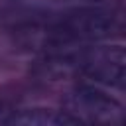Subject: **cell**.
<instances>
[{
    "instance_id": "3",
    "label": "cell",
    "mask_w": 126,
    "mask_h": 126,
    "mask_svg": "<svg viewBox=\"0 0 126 126\" xmlns=\"http://www.w3.org/2000/svg\"><path fill=\"white\" fill-rule=\"evenodd\" d=\"M67 106L81 122L94 124H122L124 106L110 94L94 87H79L67 96Z\"/></svg>"
},
{
    "instance_id": "2",
    "label": "cell",
    "mask_w": 126,
    "mask_h": 126,
    "mask_svg": "<svg viewBox=\"0 0 126 126\" xmlns=\"http://www.w3.org/2000/svg\"><path fill=\"white\" fill-rule=\"evenodd\" d=\"M79 69L83 75L94 83L124 89L126 83V51L122 45H98L87 49L79 59Z\"/></svg>"
},
{
    "instance_id": "4",
    "label": "cell",
    "mask_w": 126,
    "mask_h": 126,
    "mask_svg": "<svg viewBox=\"0 0 126 126\" xmlns=\"http://www.w3.org/2000/svg\"><path fill=\"white\" fill-rule=\"evenodd\" d=\"M2 122L12 124V126H77V124H83L69 110H55V108H24V110L12 112V116L4 118Z\"/></svg>"
},
{
    "instance_id": "5",
    "label": "cell",
    "mask_w": 126,
    "mask_h": 126,
    "mask_svg": "<svg viewBox=\"0 0 126 126\" xmlns=\"http://www.w3.org/2000/svg\"><path fill=\"white\" fill-rule=\"evenodd\" d=\"M85 2H100V0H85Z\"/></svg>"
},
{
    "instance_id": "1",
    "label": "cell",
    "mask_w": 126,
    "mask_h": 126,
    "mask_svg": "<svg viewBox=\"0 0 126 126\" xmlns=\"http://www.w3.org/2000/svg\"><path fill=\"white\" fill-rule=\"evenodd\" d=\"M118 28V20L108 10L83 8L71 14H65L55 22L53 33L63 41H79V39H102L108 37Z\"/></svg>"
}]
</instances>
